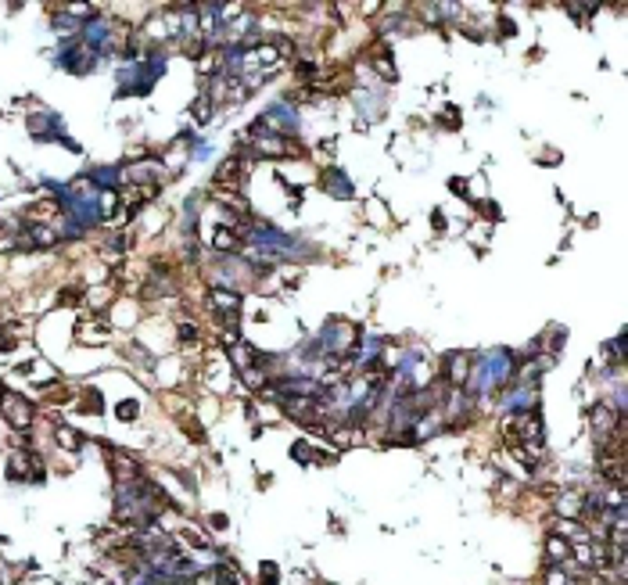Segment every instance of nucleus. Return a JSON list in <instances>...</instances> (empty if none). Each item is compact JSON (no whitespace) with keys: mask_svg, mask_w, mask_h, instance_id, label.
<instances>
[{"mask_svg":"<svg viewBox=\"0 0 628 585\" xmlns=\"http://www.w3.org/2000/svg\"><path fill=\"white\" fill-rule=\"evenodd\" d=\"M237 180H241V162H237V159L223 162V169H219L215 183H219V187H237Z\"/></svg>","mask_w":628,"mask_h":585,"instance_id":"obj_14","label":"nucleus"},{"mask_svg":"<svg viewBox=\"0 0 628 585\" xmlns=\"http://www.w3.org/2000/svg\"><path fill=\"white\" fill-rule=\"evenodd\" d=\"M514 366H517V356L507 352V349H492L485 356H474L470 359V374H467V384L463 391L470 398H481L502 384H510L514 381Z\"/></svg>","mask_w":628,"mask_h":585,"instance_id":"obj_1","label":"nucleus"},{"mask_svg":"<svg viewBox=\"0 0 628 585\" xmlns=\"http://www.w3.org/2000/svg\"><path fill=\"white\" fill-rule=\"evenodd\" d=\"M137 410H140V406L133 403V398H126V403H119V406H115V417L130 424V420H137Z\"/></svg>","mask_w":628,"mask_h":585,"instance_id":"obj_17","label":"nucleus"},{"mask_svg":"<svg viewBox=\"0 0 628 585\" xmlns=\"http://www.w3.org/2000/svg\"><path fill=\"white\" fill-rule=\"evenodd\" d=\"M377 69H381V76H385V79H395V69H392V58H388V54H381Z\"/></svg>","mask_w":628,"mask_h":585,"instance_id":"obj_20","label":"nucleus"},{"mask_svg":"<svg viewBox=\"0 0 628 585\" xmlns=\"http://www.w3.org/2000/svg\"><path fill=\"white\" fill-rule=\"evenodd\" d=\"M212 305H215V313H219V316H237V309H241V295H237L234 288H230V291H227V288H215V291H212Z\"/></svg>","mask_w":628,"mask_h":585,"instance_id":"obj_10","label":"nucleus"},{"mask_svg":"<svg viewBox=\"0 0 628 585\" xmlns=\"http://www.w3.org/2000/svg\"><path fill=\"white\" fill-rule=\"evenodd\" d=\"M323 191L327 194H334V198H352V183H349V176H345L341 169H323Z\"/></svg>","mask_w":628,"mask_h":585,"instance_id":"obj_9","label":"nucleus"},{"mask_svg":"<svg viewBox=\"0 0 628 585\" xmlns=\"http://www.w3.org/2000/svg\"><path fill=\"white\" fill-rule=\"evenodd\" d=\"M470 406H474V398H470L463 388H449V403H446V410H442V417H446V427H456V424H463V420L470 417Z\"/></svg>","mask_w":628,"mask_h":585,"instance_id":"obj_6","label":"nucleus"},{"mask_svg":"<svg viewBox=\"0 0 628 585\" xmlns=\"http://www.w3.org/2000/svg\"><path fill=\"white\" fill-rule=\"evenodd\" d=\"M93 187H101V191H112V187H119V169H112V166H101V169H90V176H86Z\"/></svg>","mask_w":628,"mask_h":585,"instance_id":"obj_13","label":"nucleus"},{"mask_svg":"<svg viewBox=\"0 0 628 585\" xmlns=\"http://www.w3.org/2000/svg\"><path fill=\"white\" fill-rule=\"evenodd\" d=\"M208 115H212V105H208V98H205V94H201V101H198V105H194V119H201V122H205V119H208Z\"/></svg>","mask_w":628,"mask_h":585,"instance_id":"obj_18","label":"nucleus"},{"mask_svg":"<svg viewBox=\"0 0 628 585\" xmlns=\"http://www.w3.org/2000/svg\"><path fill=\"white\" fill-rule=\"evenodd\" d=\"M54 431H58V442H61V449L76 452V449L83 445V435H79V431H72V427H65V424H58Z\"/></svg>","mask_w":628,"mask_h":585,"instance_id":"obj_15","label":"nucleus"},{"mask_svg":"<svg viewBox=\"0 0 628 585\" xmlns=\"http://www.w3.org/2000/svg\"><path fill=\"white\" fill-rule=\"evenodd\" d=\"M535 403H539V384L535 381H517V384H510V395H507V403H502V410L521 417L528 410H535Z\"/></svg>","mask_w":628,"mask_h":585,"instance_id":"obj_4","label":"nucleus"},{"mask_svg":"<svg viewBox=\"0 0 628 585\" xmlns=\"http://www.w3.org/2000/svg\"><path fill=\"white\" fill-rule=\"evenodd\" d=\"M0 349H4V352H11V349H15V334H11L8 327H0Z\"/></svg>","mask_w":628,"mask_h":585,"instance_id":"obj_21","label":"nucleus"},{"mask_svg":"<svg viewBox=\"0 0 628 585\" xmlns=\"http://www.w3.org/2000/svg\"><path fill=\"white\" fill-rule=\"evenodd\" d=\"M449 191H453V194H467V180H460V176L449 180Z\"/></svg>","mask_w":628,"mask_h":585,"instance_id":"obj_26","label":"nucleus"},{"mask_svg":"<svg viewBox=\"0 0 628 585\" xmlns=\"http://www.w3.org/2000/svg\"><path fill=\"white\" fill-rule=\"evenodd\" d=\"M592 427H596V431H600V435L607 438L614 427H621V417H617V410H610L607 403H603V406H596V410H592Z\"/></svg>","mask_w":628,"mask_h":585,"instance_id":"obj_12","label":"nucleus"},{"mask_svg":"<svg viewBox=\"0 0 628 585\" xmlns=\"http://www.w3.org/2000/svg\"><path fill=\"white\" fill-rule=\"evenodd\" d=\"M262 581H266V585H276V564H262Z\"/></svg>","mask_w":628,"mask_h":585,"instance_id":"obj_22","label":"nucleus"},{"mask_svg":"<svg viewBox=\"0 0 628 585\" xmlns=\"http://www.w3.org/2000/svg\"><path fill=\"white\" fill-rule=\"evenodd\" d=\"M215 248H219V252H227V248L234 252V248H237V230H227V227L215 230Z\"/></svg>","mask_w":628,"mask_h":585,"instance_id":"obj_16","label":"nucleus"},{"mask_svg":"<svg viewBox=\"0 0 628 585\" xmlns=\"http://www.w3.org/2000/svg\"><path fill=\"white\" fill-rule=\"evenodd\" d=\"M0 413H4V420L15 431H25L29 424H33V403H29L25 395H18V391H4V398H0Z\"/></svg>","mask_w":628,"mask_h":585,"instance_id":"obj_3","label":"nucleus"},{"mask_svg":"<svg viewBox=\"0 0 628 585\" xmlns=\"http://www.w3.org/2000/svg\"><path fill=\"white\" fill-rule=\"evenodd\" d=\"M295 459H320V456L309 452V445H295Z\"/></svg>","mask_w":628,"mask_h":585,"instance_id":"obj_25","label":"nucleus"},{"mask_svg":"<svg viewBox=\"0 0 628 585\" xmlns=\"http://www.w3.org/2000/svg\"><path fill=\"white\" fill-rule=\"evenodd\" d=\"M112 456V474H115V485H133V481H140L144 478V471H140V464L133 456H126V452H108Z\"/></svg>","mask_w":628,"mask_h":585,"instance_id":"obj_7","label":"nucleus"},{"mask_svg":"<svg viewBox=\"0 0 628 585\" xmlns=\"http://www.w3.org/2000/svg\"><path fill=\"white\" fill-rule=\"evenodd\" d=\"M546 560L549 564H568L571 560V542L563 539V535H546Z\"/></svg>","mask_w":628,"mask_h":585,"instance_id":"obj_11","label":"nucleus"},{"mask_svg":"<svg viewBox=\"0 0 628 585\" xmlns=\"http://www.w3.org/2000/svg\"><path fill=\"white\" fill-rule=\"evenodd\" d=\"M0 585H4V574H0Z\"/></svg>","mask_w":628,"mask_h":585,"instance_id":"obj_27","label":"nucleus"},{"mask_svg":"<svg viewBox=\"0 0 628 585\" xmlns=\"http://www.w3.org/2000/svg\"><path fill=\"white\" fill-rule=\"evenodd\" d=\"M180 337H183V342H198V330H194V323H183V327H180Z\"/></svg>","mask_w":628,"mask_h":585,"instance_id":"obj_23","label":"nucleus"},{"mask_svg":"<svg viewBox=\"0 0 628 585\" xmlns=\"http://www.w3.org/2000/svg\"><path fill=\"white\" fill-rule=\"evenodd\" d=\"M467 374H470V356L463 352H449L442 359V384L449 388H463L467 384Z\"/></svg>","mask_w":628,"mask_h":585,"instance_id":"obj_5","label":"nucleus"},{"mask_svg":"<svg viewBox=\"0 0 628 585\" xmlns=\"http://www.w3.org/2000/svg\"><path fill=\"white\" fill-rule=\"evenodd\" d=\"M33 237H36V244H54V230H47V227H33Z\"/></svg>","mask_w":628,"mask_h":585,"instance_id":"obj_19","label":"nucleus"},{"mask_svg":"<svg viewBox=\"0 0 628 585\" xmlns=\"http://www.w3.org/2000/svg\"><path fill=\"white\" fill-rule=\"evenodd\" d=\"M0 398H4V388H0Z\"/></svg>","mask_w":628,"mask_h":585,"instance_id":"obj_28","label":"nucleus"},{"mask_svg":"<svg viewBox=\"0 0 628 585\" xmlns=\"http://www.w3.org/2000/svg\"><path fill=\"white\" fill-rule=\"evenodd\" d=\"M356 342H359V330H356L352 323H330V327H323V334H320V349L330 352V359L352 352Z\"/></svg>","mask_w":628,"mask_h":585,"instance_id":"obj_2","label":"nucleus"},{"mask_svg":"<svg viewBox=\"0 0 628 585\" xmlns=\"http://www.w3.org/2000/svg\"><path fill=\"white\" fill-rule=\"evenodd\" d=\"M194 585H219V578H215V571H205V574L194 578Z\"/></svg>","mask_w":628,"mask_h":585,"instance_id":"obj_24","label":"nucleus"},{"mask_svg":"<svg viewBox=\"0 0 628 585\" xmlns=\"http://www.w3.org/2000/svg\"><path fill=\"white\" fill-rule=\"evenodd\" d=\"M585 492H560L556 496V513L563 517V520H578L582 513H585Z\"/></svg>","mask_w":628,"mask_h":585,"instance_id":"obj_8","label":"nucleus"}]
</instances>
